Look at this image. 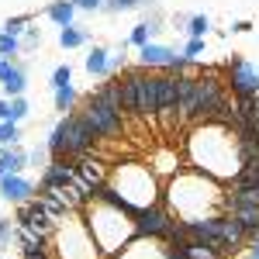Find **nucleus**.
Listing matches in <instances>:
<instances>
[{"mask_svg": "<svg viewBox=\"0 0 259 259\" xmlns=\"http://www.w3.org/2000/svg\"><path fill=\"white\" fill-rule=\"evenodd\" d=\"M90 121V128L97 132V139H118L124 128V111H121V90H118V76L107 83H100L90 94L87 107L80 111Z\"/></svg>", "mask_w": 259, "mask_h": 259, "instance_id": "f257e3e1", "label": "nucleus"}, {"mask_svg": "<svg viewBox=\"0 0 259 259\" xmlns=\"http://www.w3.org/2000/svg\"><path fill=\"white\" fill-rule=\"evenodd\" d=\"M111 187L121 194V200L132 207V214L139 211V207H149V204H156V177L149 173V166H135V162H128V166H118V173L111 180Z\"/></svg>", "mask_w": 259, "mask_h": 259, "instance_id": "f03ea898", "label": "nucleus"}, {"mask_svg": "<svg viewBox=\"0 0 259 259\" xmlns=\"http://www.w3.org/2000/svg\"><path fill=\"white\" fill-rule=\"evenodd\" d=\"M135 232H139V239H166V232L173 228V211H166L162 204H149V207H139L135 214Z\"/></svg>", "mask_w": 259, "mask_h": 259, "instance_id": "7ed1b4c3", "label": "nucleus"}, {"mask_svg": "<svg viewBox=\"0 0 259 259\" xmlns=\"http://www.w3.org/2000/svg\"><path fill=\"white\" fill-rule=\"evenodd\" d=\"M62 121H66V156H69V159L87 156V152L94 149V142H97V132L90 128V121L83 118L80 111L66 114Z\"/></svg>", "mask_w": 259, "mask_h": 259, "instance_id": "20e7f679", "label": "nucleus"}, {"mask_svg": "<svg viewBox=\"0 0 259 259\" xmlns=\"http://www.w3.org/2000/svg\"><path fill=\"white\" fill-rule=\"evenodd\" d=\"M225 73H228L225 83L235 97H259V69H252L245 59H232L225 66Z\"/></svg>", "mask_w": 259, "mask_h": 259, "instance_id": "39448f33", "label": "nucleus"}, {"mask_svg": "<svg viewBox=\"0 0 259 259\" xmlns=\"http://www.w3.org/2000/svg\"><path fill=\"white\" fill-rule=\"evenodd\" d=\"M18 225H21V228H31V232H38L41 239H52V235H56V228H59V221H56L52 214H49V211H45V204H41L38 197L28 200V204L21 207Z\"/></svg>", "mask_w": 259, "mask_h": 259, "instance_id": "423d86ee", "label": "nucleus"}, {"mask_svg": "<svg viewBox=\"0 0 259 259\" xmlns=\"http://www.w3.org/2000/svg\"><path fill=\"white\" fill-rule=\"evenodd\" d=\"M156 114H159V76H149L142 69V76H139V118L156 124Z\"/></svg>", "mask_w": 259, "mask_h": 259, "instance_id": "0eeeda50", "label": "nucleus"}, {"mask_svg": "<svg viewBox=\"0 0 259 259\" xmlns=\"http://www.w3.org/2000/svg\"><path fill=\"white\" fill-rule=\"evenodd\" d=\"M177 94H180V121L194 124L197 121V76H190V73L177 76Z\"/></svg>", "mask_w": 259, "mask_h": 259, "instance_id": "6e6552de", "label": "nucleus"}, {"mask_svg": "<svg viewBox=\"0 0 259 259\" xmlns=\"http://www.w3.org/2000/svg\"><path fill=\"white\" fill-rule=\"evenodd\" d=\"M173 249H180L187 259H225V256H232V249L225 242H200V239H187L183 245H173Z\"/></svg>", "mask_w": 259, "mask_h": 259, "instance_id": "1a4fd4ad", "label": "nucleus"}, {"mask_svg": "<svg viewBox=\"0 0 259 259\" xmlns=\"http://www.w3.org/2000/svg\"><path fill=\"white\" fill-rule=\"evenodd\" d=\"M76 183V169L73 162H62V159H52L45 166V177H41V187H69Z\"/></svg>", "mask_w": 259, "mask_h": 259, "instance_id": "9d476101", "label": "nucleus"}, {"mask_svg": "<svg viewBox=\"0 0 259 259\" xmlns=\"http://www.w3.org/2000/svg\"><path fill=\"white\" fill-rule=\"evenodd\" d=\"M0 194H4L7 200H18V204H24V200L35 194V187H31L24 177H18V173H7V177H0Z\"/></svg>", "mask_w": 259, "mask_h": 259, "instance_id": "9b49d317", "label": "nucleus"}, {"mask_svg": "<svg viewBox=\"0 0 259 259\" xmlns=\"http://www.w3.org/2000/svg\"><path fill=\"white\" fill-rule=\"evenodd\" d=\"M245 239H249V232L242 228V221L235 218V214H221V242H225V245L235 252V249H239Z\"/></svg>", "mask_w": 259, "mask_h": 259, "instance_id": "f8f14e48", "label": "nucleus"}, {"mask_svg": "<svg viewBox=\"0 0 259 259\" xmlns=\"http://www.w3.org/2000/svg\"><path fill=\"white\" fill-rule=\"evenodd\" d=\"M228 214H235L242 221L249 239H259V204H228Z\"/></svg>", "mask_w": 259, "mask_h": 259, "instance_id": "ddd939ff", "label": "nucleus"}, {"mask_svg": "<svg viewBox=\"0 0 259 259\" xmlns=\"http://www.w3.org/2000/svg\"><path fill=\"white\" fill-rule=\"evenodd\" d=\"M235 118H239V124L259 128V97H235Z\"/></svg>", "mask_w": 259, "mask_h": 259, "instance_id": "4468645a", "label": "nucleus"}, {"mask_svg": "<svg viewBox=\"0 0 259 259\" xmlns=\"http://www.w3.org/2000/svg\"><path fill=\"white\" fill-rule=\"evenodd\" d=\"M173 56H177L173 49H166V45H152V41H149V45H142L139 59H142V66H162V69H166Z\"/></svg>", "mask_w": 259, "mask_h": 259, "instance_id": "2eb2a0df", "label": "nucleus"}, {"mask_svg": "<svg viewBox=\"0 0 259 259\" xmlns=\"http://www.w3.org/2000/svg\"><path fill=\"white\" fill-rule=\"evenodd\" d=\"M0 80H4L7 97H21L24 94V73H21L18 66H11L7 59H4V69H0Z\"/></svg>", "mask_w": 259, "mask_h": 259, "instance_id": "dca6fc26", "label": "nucleus"}, {"mask_svg": "<svg viewBox=\"0 0 259 259\" xmlns=\"http://www.w3.org/2000/svg\"><path fill=\"white\" fill-rule=\"evenodd\" d=\"M87 73L90 76H111V52L107 49H94L87 56Z\"/></svg>", "mask_w": 259, "mask_h": 259, "instance_id": "f3484780", "label": "nucleus"}, {"mask_svg": "<svg viewBox=\"0 0 259 259\" xmlns=\"http://www.w3.org/2000/svg\"><path fill=\"white\" fill-rule=\"evenodd\" d=\"M228 204H259V180L232 187V197H228Z\"/></svg>", "mask_w": 259, "mask_h": 259, "instance_id": "a211bd4d", "label": "nucleus"}, {"mask_svg": "<svg viewBox=\"0 0 259 259\" xmlns=\"http://www.w3.org/2000/svg\"><path fill=\"white\" fill-rule=\"evenodd\" d=\"M73 14H76V4H73V0H59V4L49 7V18L56 21L59 28H69V24H73Z\"/></svg>", "mask_w": 259, "mask_h": 259, "instance_id": "6ab92c4d", "label": "nucleus"}, {"mask_svg": "<svg viewBox=\"0 0 259 259\" xmlns=\"http://www.w3.org/2000/svg\"><path fill=\"white\" fill-rule=\"evenodd\" d=\"M49 152H52L56 159L66 152V121H59V124L52 128V135H49Z\"/></svg>", "mask_w": 259, "mask_h": 259, "instance_id": "aec40b11", "label": "nucleus"}, {"mask_svg": "<svg viewBox=\"0 0 259 259\" xmlns=\"http://www.w3.org/2000/svg\"><path fill=\"white\" fill-rule=\"evenodd\" d=\"M28 156H21V152H0V177H7V173H18L21 166H24Z\"/></svg>", "mask_w": 259, "mask_h": 259, "instance_id": "412c9836", "label": "nucleus"}, {"mask_svg": "<svg viewBox=\"0 0 259 259\" xmlns=\"http://www.w3.org/2000/svg\"><path fill=\"white\" fill-rule=\"evenodd\" d=\"M83 41H87V35H83L80 28H73V24L59 31V45L62 49H76V45H83Z\"/></svg>", "mask_w": 259, "mask_h": 259, "instance_id": "4be33fe9", "label": "nucleus"}, {"mask_svg": "<svg viewBox=\"0 0 259 259\" xmlns=\"http://www.w3.org/2000/svg\"><path fill=\"white\" fill-rule=\"evenodd\" d=\"M73 104H76V90L73 87H56V107L59 111H73Z\"/></svg>", "mask_w": 259, "mask_h": 259, "instance_id": "5701e85b", "label": "nucleus"}, {"mask_svg": "<svg viewBox=\"0 0 259 259\" xmlns=\"http://www.w3.org/2000/svg\"><path fill=\"white\" fill-rule=\"evenodd\" d=\"M207 28H211V21L204 18V14H197V18L187 21V35H190V38H204V35H207Z\"/></svg>", "mask_w": 259, "mask_h": 259, "instance_id": "b1692460", "label": "nucleus"}, {"mask_svg": "<svg viewBox=\"0 0 259 259\" xmlns=\"http://www.w3.org/2000/svg\"><path fill=\"white\" fill-rule=\"evenodd\" d=\"M194 69V59H187V56H173L169 66H166V73H173V76H183V73H190Z\"/></svg>", "mask_w": 259, "mask_h": 259, "instance_id": "393cba45", "label": "nucleus"}, {"mask_svg": "<svg viewBox=\"0 0 259 259\" xmlns=\"http://www.w3.org/2000/svg\"><path fill=\"white\" fill-rule=\"evenodd\" d=\"M152 31H156V24H135V28H132V45H149V35H152Z\"/></svg>", "mask_w": 259, "mask_h": 259, "instance_id": "a878e982", "label": "nucleus"}, {"mask_svg": "<svg viewBox=\"0 0 259 259\" xmlns=\"http://www.w3.org/2000/svg\"><path fill=\"white\" fill-rule=\"evenodd\" d=\"M21 135H18V121H0V142L4 145H14Z\"/></svg>", "mask_w": 259, "mask_h": 259, "instance_id": "bb28decb", "label": "nucleus"}, {"mask_svg": "<svg viewBox=\"0 0 259 259\" xmlns=\"http://www.w3.org/2000/svg\"><path fill=\"white\" fill-rule=\"evenodd\" d=\"M18 49H21L18 35H11V31H4V35H0V56H4V59H7V56H14Z\"/></svg>", "mask_w": 259, "mask_h": 259, "instance_id": "cd10ccee", "label": "nucleus"}, {"mask_svg": "<svg viewBox=\"0 0 259 259\" xmlns=\"http://www.w3.org/2000/svg\"><path fill=\"white\" fill-rule=\"evenodd\" d=\"M28 114V100L24 97H11V121H21Z\"/></svg>", "mask_w": 259, "mask_h": 259, "instance_id": "c85d7f7f", "label": "nucleus"}, {"mask_svg": "<svg viewBox=\"0 0 259 259\" xmlns=\"http://www.w3.org/2000/svg\"><path fill=\"white\" fill-rule=\"evenodd\" d=\"M200 52H204V38H190V41H187V52H183V56L197 62V59H200Z\"/></svg>", "mask_w": 259, "mask_h": 259, "instance_id": "c756f323", "label": "nucleus"}, {"mask_svg": "<svg viewBox=\"0 0 259 259\" xmlns=\"http://www.w3.org/2000/svg\"><path fill=\"white\" fill-rule=\"evenodd\" d=\"M73 80V73H69V66H59L56 73H52V87H69Z\"/></svg>", "mask_w": 259, "mask_h": 259, "instance_id": "7c9ffc66", "label": "nucleus"}, {"mask_svg": "<svg viewBox=\"0 0 259 259\" xmlns=\"http://www.w3.org/2000/svg\"><path fill=\"white\" fill-rule=\"evenodd\" d=\"M24 24H28V14H21V18H11L4 24V31H11V35H21L24 31Z\"/></svg>", "mask_w": 259, "mask_h": 259, "instance_id": "2f4dec72", "label": "nucleus"}, {"mask_svg": "<svg viewBox=\"0 0 259 259\" xmlns=\"http://www.w3.org/2000/svg\"><path fill=\"white\" fill-rule=\"evenodd\" d=\"M142 0H107V7L111 11H132V7H139Z\"/></svg>", "mask_w": 259, "mask_h": 259, "instance_id": "473e14b6", "label": "nucleus"}, {"mask_svg": "<svg viewBox=\"0 0 259 259\" xmlns=\"http://www.w3.org/2000/svg\"><path fill=\"white\" fill-rule=\"evenodd\" d=\"M76 7H83V11H97V7H104V0H73Z\"/></svg>", "mask_w": 259, "mask_h": 259, "instance_id": "72a5a7b5", "label": "nucleus"}, {"mask_svg": "<svg viewBox=\"0 0 259 259\" xmlns=\"http://www.w3.org/2000/svg\"><path fill=\"white\" fill-rule=\"evenodd\" d=\"M11 239V221H0V245Z\"/></svg>", "mask_w": 259, "mask_h": 259, "instance_id": "f704fd0d", "label": "nucleus"}, {"mask_svg": "<svg viewBox=\"0 0 259 259\" xmlns=\"http://www.w3.org/2000/svg\"><path fill=\"white\" fill-rule=\"evenodd\" d=\"M0 121H11V100H0Z\"/></svg>", "mask_w": 259, "mask_h": 259, "instance_id": "c9c22d12", "label": "nucleus"}, {"mask_svg": "<svg viewBox=\"0 0 259 259\" xmlns=\"http://www.w3.org/2000/svg\"><path fill=\"white\" fill-rule=\"evenodd\" d=\"M21 259H49V252H41V256H21Z\"/></svg>", "mask_w": 259, "mask_h": 259, "instance_id": "e433bc0d", "label": "nucleus"}, {"mask_svg": "<svg viewBox=\"0 0 259 259\" xmlns=\"http://www.w3.org/2000/svg\"><path fill=\"white\" fill-rule=\"evenodd\" d=\"M249 259H259V252H252V256H249Z\"/></svg>", "mask_w": 259, "mask_h": 259, "instance_id": "4c0bfd02", "label": "nucleus"}, {"mask_svg": "<svg viewBox=\"0 0 259 259\" xmlns=\"http://www.w3.org/2000/svg\"><path fill=\"white\" fill-rule=\"evenodd\" d=\"M0 69H4V59H0Z\"/></svg>", "mask_w": 259, "mask_h": 259, "instance_id": "58836bf2", "label": "nucleus"}]
</instances>
